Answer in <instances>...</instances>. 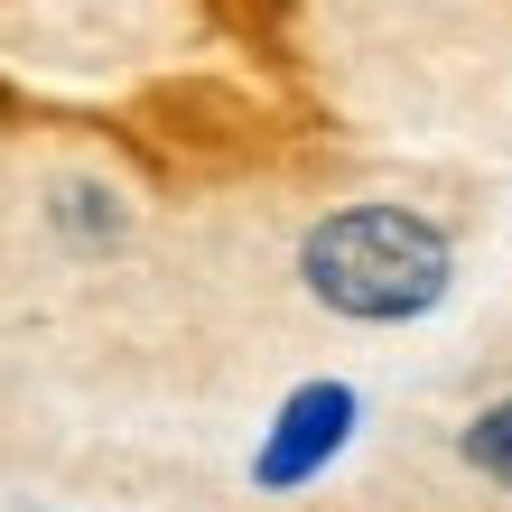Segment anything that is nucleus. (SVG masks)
<instances>
[{
    "mask_svg": "<svg viewBox=\"0 0 512 512\" xmlns=\"http://www.w3.org/2000/svg\"><path fill=\"white\" fill-rule=\"evenodd\" d=\"M298 289L345 326H410L457 289V243L419 205H336L298 233Z\"/></svg>",
    "mask_w": 512,
    "mask_h": 512,
    "instance_id": "1",
    "label": "nucleus"
},
{
    "mask_svg": "<svg viewBox=\"0 0 512 512\" xmlns=\"http://www.w3.org/2000/svg\"><path fill=\"white\" fill-rule=\"evenodd\" d=\"M354 419H364L354 382H298L289 401L270 410L261 447H252V485H261V494H298V485H317V475L354 447Z\"/></svg>",
    "mask_w": 512,
    "mask_h": 512,
    "instance_id": "2",
    "label": "nucleus"
},
{
    "mask_svg": "<svg viewBox=\"0 0 512 512\" xmlns=\"http://www.w3.org/2000/svg\"><path fill=\"white\" fill-rule=\"evenodd\" d=\"M47 224L66 233V243H84V252H103V243H122V224H131V205L103 187V177H66V187L47 196Z\"/></svg>",
    "mask_w": 512,
    "mask_h": 512,
    "instance_id": "3",
    "label": "nucleus"
},
{
    "mask_svg": "<svg viewBox=\"0 0 512 512\" xmlns=\"http://www.w3.org/2000/svg\"><path fill=\"white\" fill-rule=\"evenodd\" d=\"M457 457L485 475V485H512V401H485V410L466 419V429H457Z\"/></svg>",
    "mask_w": 512,
    "mask_h": 512,
    "instance_id": "4",
    "label": "nucleus"
}]
</instances>
